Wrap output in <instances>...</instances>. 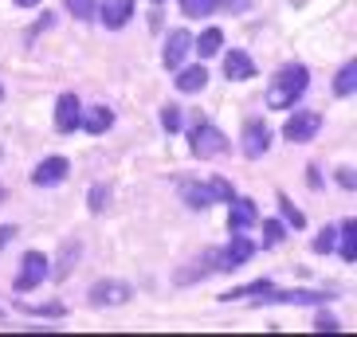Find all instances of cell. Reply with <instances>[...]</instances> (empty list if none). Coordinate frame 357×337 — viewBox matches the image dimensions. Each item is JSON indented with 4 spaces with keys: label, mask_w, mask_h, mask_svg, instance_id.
<instances>
[{
    "label": "cell",
    "mask_w": 357,
    "mask_h": 337,
    "mask_svg": "<svg viewBox=\"0 0 357 337\" xmlns=\"http://www.w3.org/2000/svg\"><path fill=\"white\" fill-rule=\"evenodd\" d=\"M306 83H310L306 67H298V63L283 67V71L275 75V83L267 86V106H275V110H283V106H294L298 98H303Z\"/></svg>",
    "instance_id": "1"
},
{
    "label": "cell",
    "mask_w": 357,
    "mask_h": 337,
    "mask_svg": "<svg viewBox=\"0 0 357 337\" xmlns=\"http://www.w3.org/2000/svg\"><path fill=\"white\" fill-rule=\"evenodd\" d=\"M252 255H255V243L248 240L243 232H231L228 247H224V251H216V255H208V259H212V267H216V271H236V267H243Z\"/></svg>",
    "instance_id": "2"
},
{
    "label": "cell",
    "mask_w": 357,
    "mask_h": 337,
    "mask_svg": "<svg viewBox=\"0 0 357 337\" xmlns=\"http://www.w3.org/2000/svg\"><path fill=\"white\" fill-rule=\"evenodd\" d=\"M189 146H192V153H197L200 161H212V157H220V153H228V137H224L216 126H197L192 137H189Z\"/></svg>",
    "instance_id": "3"
},
{
    "label": "cell",
    "mask_w": 357,
    "mask_h": 337,
    "mask_svg": "<svg viewBox=\"0 0 357 337\" xmlns=\"http://www.w3.org/2000/svg\"><path fill=\"white\" fill-rule=\"evenodd\" d=\"M318 130H322V114H314V110H298V114L283 126V137L287 141H310Z\"/></svg>",
    "instance_id": "4"
},
{
    "label": "cell",
    "mask_w": 357,
    "mask_h": 337,
    "mask_svg": "<svg viewBox=\"0 0 357 337\" xmlns=\"http://www.w3.org/2000/svg\"><path fill=\"white\" fill-rule=\"evenodd\" d=\"M43 279H47V259H43L40 251H28L20 259V274H16V290H32V286H40Z\"/></svg>",
    "instance_id": "5"
},
{
    "label": "cell",
    "mask_w": 357,
    "mask_h": 337,
    "mask_svg": "<svg viewBox=\"0 0 357 337\" xmlns=\"http://www.w3.org/2000/svg\"><path fill=\"white\" fill-rule=\"evenodd\" d=\"M130 283H118V279H106V283L91 286V306H122L130 302Z\"/></svg>",
    "instance_id": "6"
},
{
    "label": "cell",
    "mask_w": 357,
    "mask_h": 337,
    "mask_svg": "<svg viewBox=\"0 0 357 337\" xmlns=\"http://www.w3.org/2000/svg\"><path fill=\"white\" fill-rule=\"evenodd\" d=\"M95 8H98V16H102L106 28L118 32V28H126L130 16H134V0H98Z\"/></svg>",
    "instance_id": "7"
},
{
    "label": "cell",
    "mask_w": 357,
    "mask_h": 337,
    "mask_svg": "<svg viewBox=\"0 0 357 337\" xmlns=\"http://www.w3.org/2000/svg\"><path fill=\"white\" fill-rule=\"evenodd\" d=\"M271 146V126L267 122H248L243 126V157H263Z\"/></svg>",
    "instance_id": "8"
},
{
    "label": "cell",
    "mask_w": 357,
    "mask_h": 337,
    "mask_svg": "<svg viewBox=\"0 0 357 337\" xmlns=\"http://www.w3.org/2000/svg\"><path fill=\"white\" fill-rule=\"evenodd\" d=\"M228 232H243V228H252L255 220H259V208H255L248 196H231L228 201Z\"/></svg>",
    "instance_id": "9"
},
{
    "label": "cell",
    "mask_w": 357,
    "mask_h": 337,
    "mask_svg": "<svg viewBox=\"0 0 357 337\" xmlns=\"http://www.w3.org/2000/svg\"><path fill=\"white\" fill-rule=\"evenodd\" d=\"M79 118H83L79 98H75V95H59V102H55V126H59V134L79 130Z\"/></svg>",
    "instance_id": "10"
},
{
    "label": "cell",
    "mask_w": 357,
    "mask_h": 337,
    "mask_svg": "<svg viewBox=\"0 0 357 337\" xmlns=\"http://www.w3.org/2000/svg\"><path fill=\"white\" fill-rule=\"evenodd\" d=\"M67 173H71V165H67L63 157H47V161H43V165L32 173V180L40 185V189H52V185L67 180Z\"/></svg>",
    "instance_id": "11"
},
{
    "label": "cell",
    "mask_w": 357,
    "mask_h": 337,
    "mask_svg": "<svg viewBox=\"0 0 357 337\" xmlns=\"http://www.w3.org/2000/svg\"><path fill=\"white\" fill-rule=\"evenodd\" d=\"M192 52V36L189 32H173L165 43V67L169 71H177V67H185V55Z\"/></svg>",
    "instance_id": "12"
},
{
    "label": "cell",
    "mask_w": 357,
    "mask_h": 337,
    "mask_svg": "<svg viewBox=\"0 0 357 337\" xmlns=\"http://www.w3.org/2000/svg\"><path fill=\"white\" fill-rule=\"evenodd\" d=\"M224 75H228L231 83H243V79L255 75V63L248 59V52H228L224 55Z\"/></svg>",
    "instance_id": "13"
},
{
    "label": "cell",
    "mask_w": 357,
    "mask_h": 337,
    "mask_svg": "<svg viewBox=\"0 0 357 337\" xmlns=\"http://www.w3.org/2000/svg\"><path fill=\"white\" fill-rule=\"evenodd\" d=\"M79 126L86 134H106V130L114 126V114H110V106H91L83 118H79Z\"/></svg>",
    "instance_id": "14"
},
{
    "label": "cell",
    "mask_w": 357,
    "mask_h": 337,
    "mask_svg": "<svg viewBox=\"0 0 357 337\" xmlns=\"http://www.w3.org/2000/svg\"><path fill=\"white\" fill-rule=\"evenodd\" d=\"M177 91L181 95H197V91H204L208 86V71L204 67H177Z\"/></svg>",
    "instance_id": "15"
},
{
    "label": "cell",
    "mask_w": 357,
    "mask_h": 337,
    "mask_svg": "<svg viewBox=\"0 0 357 337\" xmlns=\"http://www.w3.org/2000/svg\"><path fill=\"white\" fill-rule=\"evenodd\" d=\"M357 224L346 220L342 228H337V240H342V263H354L357 259V232H354Z\"/></svg>",
    "instance_id": "16"
},
{
    "label": "cell",
    "mask_w": 357,
    "mask_h": 337,
    "mask_svg": "<svg viewBox=\"0 0 357 337\" xmlns=\"http://www.w3.org/2000/svg\"><path fill=\"white\" fill-rule=\"evenodd\" d=\"M192 47H197V52L204 55V59H212V55H216V52L224 47V32H220V28H208V32L200 36V40H192Z\"/></svg>",
    "instance_id": "17"
},
{
    "label": "cell",
    "mask_w": 357,
    "mask_h": 337,
    "mask_svg": "<svg viewBox=\"0 0 357 337\" xmlns=\"http://www.w3.org/2000/svg\"><path fill=\"white\" fill-rule=\"evenodd\" d=\"M354 86H357V63L349 59V63L337 71V79H334V95L349 98V95H354Z\"/></svg>",
    "instance_id": "18"
},
{
    "label": "cell",
    "mask_w": 357,
    "mask_h": 337,
    "mask_svg": "<svg viewBox=\"0 0 357 337\" xmlns=\"http://www.w3.org/2000/svg\"><path fill=\"white\" fill-rule=\"evenodd\" d=\"M181 196H185V204H189V208H208V204H212L208 185H185V189H181Z\"/></svg>",
    "instance_id": "19"
},
{
    "label": "cell",
    "mask_w": 357,
    "mask_h": 337,
    "mask_svg": "<svg viewBox=\"0 0 357 337\" xmlns=\"http://www.w3.org/2000/svg\"><path fill=\"white\" fill-rule=\"evenodd\" d=\"M212 8H216V0H181V12H185V16H192V20L208 16Z\"/></svg>",
    "instance_id": "20"
},
{
    "label": "cell",
    "mask_w": 357,
    "mask_h": 337,
    "mask_svg": "<svg viewBox=\"0 0 357 337\" xmlns=\"http://www.w3.org/2000/svg\"><path fill=\"white\" fill-rule=\"evenodd\" d=\"M75 259H79V243H67V255L55 263V274H59V279H67V274H71V267H75Z\"/></svg>",
    "instance_id": "21"
},
{
    "label": "cell",
    "mask_w": 357,
    "mask_h": 337,
    "mask_svg": "<svg viewBox=\"0 0 357 337\" xmlns=\"http://www.w3.org/2000/svg\"><path fill=\"white\" fill-rule=\"evenodd\" d=\"M263 232H267V235H263V247H275V243L287 235V228L279 220H267V224H263Z\"/></svg>",
    "instance_id": "22"
},
{
    "label": "cell",
    "mask_w": 357,
    "mask_h": 337,
    "mask_svg": "<svg viewBox=\"0 0 357 337\" xmlns=\"http://www.w3.org/2000/svg\"><path fill=\"white\" fill-rule=\"evenodd\" d=\"M334 243H337V228H322V235L314 240V251H318V255L334 251Z\"/></svg>",
    "instance_id": "23"
},
{
    "label": "cell",
    "mask_w": 357,
    "mask_h": 337,
    "mask_svg": "<svg viewBox=\"0 0 357 337\" xmlns=\"http://www.w3.org/2000/svg\"><path fill=\"white\" fill-rule=\"evenodd\" d=\"M67 12H71V16H79V20H91L95 0H67Z\"/></svg>",
    "instance_id": "24"
},
{
    "label": "cell",
    "mask_w": 357,
    "mask_h": 337,
    "mask_svg": "<svg viewBox=\"0 0 357 337\" xmlns=\"http://www.w3.org/2000/svg\"><path fill=\"white\" fill-rule=\"evenodd\" d=\"M279 212H283V216H287V220L294 224V228H303V212L294 208V204L287 201V196H279Z\"/></svg>",
    "instance_id": "25"
},
{
    "label": "cell",
    "mask_w": 357,
    "mask_h": 337,
    "mask_svg": "<svg viewBox=\"0 0 357 337\" xmlns=\"http://www.w3.org/2000/svg\"><path fill=\"white\" fill-rule=\"evenodd\" d=\"M208 192H212V201H231L236 192L228 189V180H208Z\"/></svg>",
    "instance_id": "26"
},
{
    "label": "cell",
    "mask_w": 357,
    "mask_h": 337,
    "mask_svg": "<svg viewBox=\"0 0 357 337\" xmlns=\"http://www.w3.org/2000/svg\"><path fill=\"white\" fill-rule=\"evenodd\" d=\"M318 334H337V329H342V326H337V318H330V314H322V318H318Z\"/></svg>",
    "instance_id": "27"
},
{
    "label": "cell",
    "mask_w": 357,
    "mask_h": 337,
    "mask_svg": "<svg viewBox=\"0 0 357 337\" xmlns=\"http://www.w3.org/2000/svg\"><path fill=\"white\" fill-rule=\"evenodd\" d=\"M161 122H165V130H181V114L173 110V106H169L165 114H161Z\"/></svg>",
    "instance_id": "28"
},
{
    "label": "cell",
    "mask_w": 357,
    "mask_h": 337,
    "mask_svg": "<svg viewBox=\"0 0 357 337\" xmlns=\"http://www.w3.org/2000/svg\"><path fill=\"white\" fill-rule=\"evenodd\" d=\"M86 204H91V208H102V204H106V189H95V192H91V196H86Z\"/></svg>",
    "instance_id": "29"
},
{
    "label": "cell",
    "mask_w": 357,
    "mask_h": 337,
    "mask_svg": "<svg viewBox=\"0 0 357 337\" xmlns=\"http://www.w3.org/2000/svg\"><path fill=\"white\" fill-rule=\"evenodd\" d=\"M337 185H346V189H354V168H337Z\"/></svg>",
    "instance_id": "30"
},
{
    "label": "cell",
    "mask_w": 357,
    "mask_h": 337,
    "mask_svg": "<svg viewBox=\"0 0 357 337\" xmlns=\"http://www.w3.org/2000/svg\"><path fill=\"white\" fill-rule=\"evenodd\" d=\"M12 235H16V228H12V224H4V228H0V247H4V243H8Z\"/></svg>",
    "instance_id": "31"
},
{
    "label": "cell",
    "mask_w": 357,
    "mask_h": 337,
    "mask_svg": "<svg viewBox=\"0 0 357 337\" xmlns=\"http://www.w3.org/2000/svg\"><path fill=\"white\" fill-rule=\"evenodd\" d=\"M16 4H20V8H32V4H40V0H16Z\"/></svg>",
    "instance_id": "32"
},
{
    "label": "cell",
    "mask_w": 357,
    "mask_h": 337,
    "mask_svg": "<svg viewBox=\"0 0 357 337\" xmlns=\"http://www.w3.org/2000/svg\"><path fill=\"white\" fill-rule=\"evenodd\" d=\"M0 204H4V185H0Z\"/></svg>",
    "instance_id": "33"
},
{
    "label": "cell",
    "mask_w": 357,
    "mask_h": 337,
    "mask_svg": "<svg viewBox=\"0 0 357 337\" xmlns=\"http://www.w3.org/2000/svg\"><path fill=\"white\" fill-rule=\"evenodd\" d=\"M0 98H4V86H0Z\"/></svg>",
    "instance_id": "34"
},
{
    "label": "cell",
    "mask_w": 357,
    "mask_h": 337,
    "mask_svg": "<svg viewBox=\"0 0 357 337\" xmlns=\"http://www.w3.org/2000/svg\"><path fill=\"white\" fill-rule=\"evenodd\" d=\"M153 4H161V0H153Z\"/></svg>",
    "instance_id": "35"
}]
</instances>
